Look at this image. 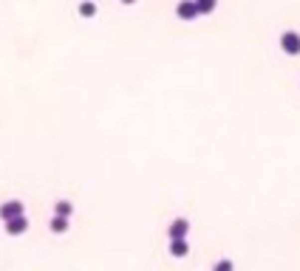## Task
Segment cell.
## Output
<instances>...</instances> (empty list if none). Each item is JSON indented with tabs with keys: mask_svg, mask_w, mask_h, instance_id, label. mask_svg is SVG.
Listing matches in <instances>:
<instances>
[{
	"mask_svg": "<svg viewBox=\"0 0 300 271\" xmlns=\"http://www.w3.org/2000/svg\"><path fill=\"white\" fill-rule=\"evenodd\" d=\"M122 3H128V6H131V3H136V0H122Z\"/></svg>",
	"mask_w": 300,
	"mask_h": 271,
	"instance_id": "obj_12",
	"label": "cell"
},
{
	"mask_svg": "<svg viewBox=\"0 0 300 271\" xmlns=\"http://www.w3.org/2000/svg\"><path fill=\"white\" fill-rule=\"evenodd\" d=\"M187 252H190V246H187L184 237H170V254L173 257H187Z\"/></svg>",
	"mask_w": 300,
	"mask_h": 271,
	"instance_id": "obj_5",
	"label": "cell"
},
{
	"mask_svg": "<svg viewBox=\"0 0 300 271\" xmlns=\"http://www.w3.org/2000/svg\"><path fill=\"white\" fill-rule=\"evenodd\" d=\"M176 14L181 20H195L198 17V6H195V0H181L176 6Z\"/></svg>",
	"mask_w": 300,
	"mask_h": 271,
	"instance_id": "obj_2",
	"label": "cell"
},
{
	"mask_svg": "<svg viewBox=\"0 0 300 271\" xmlns=\"http://www.w3.org/2000/svg\"><path fill=\"white\" fill-rule=\"evenodd\" d=\"M215 269H218V271H230L232 263H230V260H221V263H215Z\"/></svg>",
	"mask_w": 300,
	"mask_h": 271,
	"instance_id": "obj_11",
	"label": "cell"
},
{
	"mask_svg": "<svg viewBox=\"0 0 300 271\" xmlns=\"http://www.w3.org/2000/svg\"><path fill=\"white\" fill-rule=\"evenodd\" d=\"M65 229H68V218H62V215H54V218H51V232H54V235H62Z\"/></svg>",
	"mask_w": 300,
	"mask_h": 271,
	"instance_id": "obj_7",
	"label": "cell"
},
{
	"mask_svg": "<svg viewBox=\"0 0 300 271\" xmlns=\"http://www.w3.org/2000/svg\"><path fill=\"white\" fill-rule=\"evenodd\" d=\"M80 14H82V17H94V14H97V6L85 0V3H80Z\"/></svg>",
	"mask_w": 300,
	"mask_h": 271,
	"instance_id": "obj_10",
	"label": "cell"
},
{
	"mask_svg": "<svg viewBox=\"0 0 300 271\" xmlns=\"http://www.w3.org/2000/svg\"><path fill=\"white\" fill-rule=\"evenodd\" d=\"M281 48L289 54V57H298L300 54V34L298 31H283L281 34Z\"/></svg>",
	"mask_w": 300,
	"mask_h": 271,
	"instance_id": "obj_1",
	"label": "cell"
},
{
	"mask_svg": "<svg viewBox=\"0 0 300 271\" xmlns=\"http://www.w3.org/2000/svg\"><path fill=\"white\" fill-rule=\"evenodd\" d=\"M71 212H74L71 201H57V203H54V215H62V218H71Z\"/></svg>",
	"mask_w": 300,
	"mask_h": 271,
	"instance_id": "obj_8",
	"label": "cell"
},
{
	"mask_svg": "<svg viewBox=\"0 0 300 271\" xmlns=\"http://www.w3.org/2000/svg\"><path fill=\"white\" fill-rule=\"evenodd\" d=\"M14 215H23V203H20V201H6L3 206H0V218H3V220L14 218Z\"/></svg>",
	"mask_w": 300,
	"mask_h": 271,
	"instance_id": "obj_4",
	"label": "cell"
},
{
	"mask_svg": "<svg viewBox=\"0 0 300 271\" xmlns=\"http://www.w3.org/2000/svg\"><path fill=\"white\" fill-rule=\"evenodd\" d=\"M195 6H198V14H210V11H215L218 0H195Z\"/></svg>",
	"mask_w": 300,
	"mask_h": 271,
	"instance_id": "obj_9",
	"label": "cell"
},
{
	"mask_svg": "<svg viewBox=\"0 0 300 271\" xmlns=\"http://www.w3.org/2000/svg\"><path fill=\"white\" fill-rule=\"evenodd\" d=\"M26 229H28L26 215H14V218H9V220H6V232H9V235H23Z\"/></svg>",
	"mask_w": 300,
	"mask_h": 271,
	"instance_id": "obj_3",
	"label": "cell"
},
{
	"mask_svg": "<svg viewBox=\"0 0 300 271\" xmlns=\"http://www.w3.org/2000/svg\"><path fill=\"white\" fill-rule=\"evenodd\" d=\"M170 237H187V232H190V223H187L184 218H176L173 223H170Z\"/></svg>",
	"mask_w": 300,
	"mask_h": 271,
	"instance_id": "obj_6",
	"label": "cell"
}]
</instances>
